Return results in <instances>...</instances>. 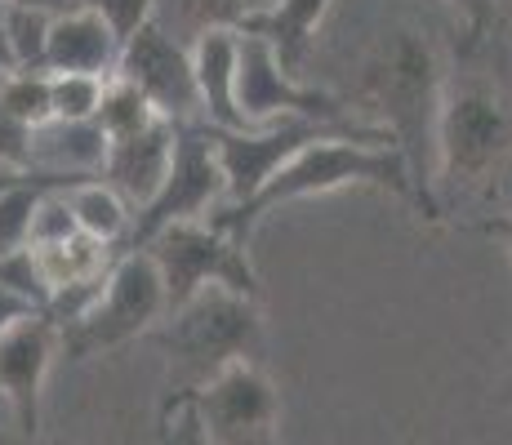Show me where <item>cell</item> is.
Returning a JSON list of instances; mask_svg holds the SVG:
<instances>
[{"label":"cell","mask_w":512,"mask_h":445,"mask_svg":"<svg viewBox=\"0 0 512 445\" xmlns=\"http://www.w3.org/2000/svg\"><path fill=\"white\" fill-rule=\"evenodd\" d=\"M361 94L370 112H379L392 147L410 170V192L423 219H441L437 201V125L446 98V63L428 32L397 27L388 32L361 72Z\"/></svg>","instance_id":"obj_1"},{"label":"cell","mask_w":512,"mask_h":445,"mask_svg":"<svg viewBox=\"0 0 512 445\" xmlns=\"http://www.w3.org/2000/svg\"><path fill=\"white\" fill-rule=\"evenodd\" d=\"M343 187H388V192L415 201V192H410V170L392 143L330 134V138L308 143L294 161H285L281 170L259 187L254 201L232 205V210H214L205 223H214L219 232H228L232 241L245 245L254 223H259L263 214H272L277 205L308 201V196H330V192H343Z\"/></svg>","instance_id":"obj_2"},{"label":"cell","mask_w":512,"mask_h":445,"mask_svg":"<svg viewBox=\"0 0 512 445\" xmlns=\"http://www.w3.org/2000/svg\"><path fill=\"white\" fill-rule=\"evenodd\" d=\"M170 361V392L201 388L205 379L232 361H259L263 352V312L254 299L232 290H201L192 303L170 312V321L152 334Z\"/></svg>","instance_id":"obj_3"},{"label":"cell","mask_w":512,"mask_h":445,"mask_svg":"<svg viewBox=\"0 0 512 445\" xmlns=\"http://www.w3.org/2000/svg\"><path fill=\"white\" fill-rule=\"evenodd\" d=\"M512 152V107L481 76L446 81L437 125V192H472Z\"/></svg>","instance_id":"obj_4"},{"label":"cell","mask_w":512,"mask_h":445,"mask_svg":"<svg viewBox=\"0 0 512 445\" xmlns=\"http://www.w3.org/2000/svg\"><path fill=\"white\" fill-rule=\"evenodd\" d=\"M165 316H170V303H165L161 267L147 250H125L107 272L98 303L76 325H67L58 334H63V352L72 361H85V356L112 352L121 343L139 339Z\"/></svg>","instance_id":"obj_5"},{"label":"cell","mask_w":512,"mask_h":445,"mask_svg":"<svg viewBox=\"0 0 512 445\" xmlns=\"http://www.w3.org/2000/svg\"><path fill=\"white\" fill-rule=\"evenodd\" d=\"M143 250L161 267L170 312H179L183 303H192L210 285L259 303V272H254L245 245L232 241L228 232H219L214 223H174L161 236H152Z\"/></svg>","instance_id":"obj_6"},{"label":"cell","mask_w":512,"mask_h":445,"mask_svg":"<svg viewBox=\"0 0 512 445\" xmlns=\"http://www.w3.org/2000/svg\"><path fill=\"white\" fill-rule=\"evenodd\" d=\"M228 201V178L219 170V156L210 143V125H179L174 161L161 192L134 214L125 250H143L152 236H161L174 223H201Z\"/></svg>","instance_id":"obj_7"},{"label":"cell","mask_w":512,"mask_h":445,"mask_svg":"<svg viewBox=\"0 0 512 445\" xmlns=\"http://www.w3.org/2000/svg\"><path fill=\"white\" fill-rule=\"evenodd\" d=\"M330 134H339V138H370V143H392L383 125L277 121V125H259V130H241V134L210 130L214 156H219V170H223V178H228V201H223V210L254 201V196H259V187L268 183V178L277 174L285 161H294V156H299L308 143L330 138Z\"/></svg>","instance_id":"obj_8"},{"label":"cell","mask_w":512,"mask_h":445,"mask_svg":"<svg viewBox=\"0 0 512 445\" xmlns=\"http://www.w3.org/2000/svg\"><path fill=\"white\" fill-rule=\"evenodd\" d=\"M236 107H241L245 130L259 125H277V121H317V125H352L343 116L339 98H330L317 85H299L290 72L281 67L277 49L263 36L236 32Z\"/></svg>","instance_id":"obj_9"},{"label":"cell","mask_w":512,"mask_h":445,"mask_svg":"<svg viewBox=\"0 0 512 445\" xmlns=\"http://www.w3.org/2000/svg\"><path fill=\"white\" fill-rule=\"evenodd\" d=\"M196 392L205 437L214 445H281V401L259 361H232Z\"/></svg>","instance_id":"obj_10"},{"label":"cell","mask_w":512,"mask_h":445,"mask_svg":"<svg viewBox=\"0 0 512 445\" xmlns=\"http://www.w3.org/2000/svg\"><path fill=\"white\" fill-rule=\"evenodd\" d=\"M116 81L139 89L156 107V116H165L170 125H205L201 94H196V76H192V49H183L165 27L143 23L121 45Z\"/></svg>","instance_id":"obj_11"},{"label":"cell","mask_w":512,"mask_h":445,"mask_svg":"<svg viewBox=\"0 0 512 445\" xmlns=\"http://www.w3.org/2000/svg\"><path fill=\"white\" fill-rule=\"evenodd\" d=\"M58 348H63V334L45 312L23 316L0 334V401H5L14 437L23 445H32L41 432V397Z\"/></svg>","instance_id":"obj_12"},{"label":"cell","mask_w":512,"mask_h":445,"mask_svg":"<svg viewBox=\"0 0 512 445\" xmlns=\"http://www.w3.org/2000/svg\"><path fill=\"white\" fill-rule=\"evenodd\" d=\"M174 138H179V125L156 121V125H147L143 134L107 143V161H103V174L98 178L130 205V214L143 210V205L161 192L165 174H170V161H174Z\"/></svg>","instance_id":"obj_13"},{"label":"cell","mask_w":512,"mask_h":445,"mask_svg":"<svg viewBox=\"0 0 512 445\" xmlns=\"http://www.w3.org/2000/svg\"><path fill=\"white\" fill-rule=\"evenodd\" d=\"M121 63V36L90 9H67L49 18L45 76H98L112 81Z\"/></svg>","instance_id":"obj_14"},{"label":"cell","mask_w":512,"mask_h":445,"mask_svg":"<svg viewBox=\"0 0 512 445\" xmlns=\"http://www.w3.org/2000/svg\"><path fill=\"white\" fill-rule=\"evenodd\" d=\"M107 161V134L94 121H45L27 134V170L85 183Z\"/></svg>","instance_id":"obj_15"},{"label":"cell","mask_w":512,"mask_h":445,"mask_svg":"<svg viewBox=\"0 0 512 445\" xmlns=\"http://www.w3.org/2000/svg\"><path fill=\"white\" fill-rule=\"evenodd\" d=\"M236 32H205L192 45V76L196 94H201V116L210 130L241 134V107H236Z\"/></svg>","instance_id":"obj_16"},{"label":"cell","mask_w":512,"mask_h":445,"mask_svg":"<svg viewBox=\"0 0 512 445\" xmlns=\"http://www.w3.org/2000/svg\"><path fill=\"white\" fill-rule=\"evenodd\" d=\"M272 5L277 0H152V23L192 49L205 32H241Z\"/></svg>","instance_id":"obj_17"},{"label":"cell","mask_w":512,"mask_h":445,"mask_svg":"<svg viewBox=\"0 0 512 445\" xmlns=\"http://www.w3.org/2000/svg\"><path fill=\"white\" fill-rule=\"evenodd\" d=\"M330 0H277L268 14H259L254 23H245L241 32L250 36H263L272 49H277L281 67L294 76V67L308 58L312 49V36H317L321 18H326Z\"/></svg>","instance_id":"obj_18"},{"label":"cell","mask_w":512,"mask_h":445,"mask_svg":"<svg viewBox=\"0 0 512 445\" xmlns=\"http://www.w3.org/2000/svg\"><path fill=\"white\" fill-rule=\"evenodd\" d=\"M63 201H67V210H72L76 227H81L85 236H94V241L116 245L130 236V223H134L130 205H125L103 178H85V183L63 187Z\"/></svg>","instance_id":"obj_19"},{"label":"cell","mask_w":512,"mask_h":445,"mask_svg":"<svg viewBox=\"0 0 512 445\" xmlns=\"http://www.w3.org/2000/svg\"><path fill=\"white\" fill-rule=\"evenodd\" d=\"M0 41H5L14 72H45L49 14H36L23 5H0Z\"/></svg>","instance_id":"obj_20"},{"label":"cell","mask_w":512,"mask_h":445,"mask_svg":"<svg viewBox=\"0 0 512 445\" xmlns=\"http://www.w3.org/2000/svg\"><path fill=\"white\" fill-rule=\"evenodd\" d=\"M156 121H165V116H156V107L147 103L134 85L116 81V76L103 85V103H98V112H94V125L107 134V143H121V138H130V134H143L147 125H156Z\"/></svg>","instance_id":"obj_21"},{"label":"cell","mask_w":512,"mask_h":445,"mask_svg":"<svg viewBox=\"0 0 512 445\" xmlns=\"http://www.w3.org/2000/svg\"><path fill=\"white\" fill-rule=\"evenodd\" d=\"M0 107L23 125L27 134L36 125L54 121V103H49V76L45 72H9L0 76Z\"/></svg>","instance_id":"obj_22"},{"label":"cell","mask_w":512,"mask_h":445,"mask_svg":"<svg viewBox=\"0 0 512 445\" xmlns=\"http://www.w3.org/2000/svg\"><path fill=\"white\" fill-rule=\"evenodd\" d=\"M156 441L161 445H214L205 437L201 410H196V392H165L161 414H156Z\"/></svg>","instance_id":"obj_23"},{"label":"cell","mask_w":512,"mask_h":445,"mask_svg":"<svg viewBox=\"0 0 512 445\" xmlns=\"http://www.w3.org/2000/svg\"><path fill=\"white\" fill-rule=\"evenodd\" d=\"M103 85L98 76H49V103H54V121H94L98 103H103Z\"/></svg>","instance_id":"obj_24"},{"label":"cell","mask_w":512,"mask_h":445,"mask_svg":"<svg viewBox=\"0 0 512 445\" xmlns=\"http://www.w3.org/2000/svg\"><path fill=\"white\" fill-rule=\"evenodd\" d=\"M76 232H81V227H76L72 210H67L63 187H54V192H45L41 201H36V210H32V227H27V250H32V245H63V241H72Z\"/></svg>","instance_id":"obj_25"},{"label":"cell","mask_w":512,"mask_h":445,"mask_svg":"<svg viewBox=\"0 0 512 445\" xmlns=\"http://www.w3.org/2000/svg\"><path fill=\"white\" fill-rule=\"evenodd\" d=\"M72 5L103 18V23L121 36V45L130 41L143 23H152V0H72Z\"/></svg>","instance_id":"obj_26"},{"label":"cell","mask_w":512,"mask_h":445,"mask_svg":"<svg viewBox=\"0 0 512 445\" xmlns=\"http://www.w3.org/2000/svg\"><path fill=\"white\" fill-rule=\"evenodd\" d=\"M0 165L27 170V130L0 107Z\"/></svg>","instance_id":"obj_27"},{"label":"cell","mask_w":512,"mask_h":445,"mask_svg":"<svg viewBox=\"0 0 512 445\" xmlns=\"http://www.w3.org/2000/svg\"><path fill=\"white\" fill-rule=\"evenodd\" d=\"M32 312H41L32 299H23L18 290H9V285H0V334L9 330V325H18L23 316H32Z\"/></svg>","instance_id":"obj_28"},{"label":"cell","mask_w":512,"mask_h":445,"mask_svg":"<svg viewBox=\"0 0 512 445\" xmlns=\"http://www.w3.org/2000/svg\"><path fill=\"white\" fill-rule=\"evenodd\" d=\"M455 14H464V23L472 27V32H486L490 23H495V0H446Z\"/></svg>","instance_id":"obj_29"},{"label":"cell","mask_w":512,"mask_h":445,"mask_svg":"<svg viewBox=\"0 0 512 445\" xmlns=\"http://www.w3.org/2000/svg\"><path fill=\"white\" fill-rule=\"evenodd\" d=\"M481 232L495 236V241L512 254V210H508V214H499V219H486V223H481Z\"/></svg>","instance_id":"obj_30"},{"label":"cell","mask_w":512,"mask_h":445,"mask_svg":"<svg viewBox=\"0 0 512 445\" xmlns=\"http://www.w3.org/2000/svg\"><path fill=\"white\" fill-rule=\"evenodd\" d=\"M5 5H23V9H36V14H49V18L67 14V9H76L72 0H5Z\"/></svg>","instance_id":"obj_31"},{"label":"cell","mask_w":512,"mask_h":445,"mask_svg":"<svg viewBox=\"0 0 512 445\" xmlns=\"http://www.w3.org/2000/svg\"><path fill=\"white\" fill-rule=\"evenodd\" d=\"M9 428H14V423H9L5 414H0V445H23V441H18V437H14V432H9Z\"/></svg>","instance_id":"obj_32"},{"label":"cell","mask_w":512,"mask_h":445,"mask_svg":"<svg viewBox=\"0 0 512 445\" xmlns=\"http://www.w3.org/2000/svg\"><path fill=\"white\" fill-rule=\"evenodd\" d=\"M0 5H5V0H0Z\"/></svg>","instance_id":"obj_33"}]
</instances>
